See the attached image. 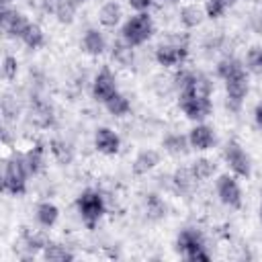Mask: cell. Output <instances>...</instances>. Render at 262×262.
<instances>
[{"instance_id": "cell-32", "label": "cell", "mask_w": 262, "mask_h": 262, "mask_svg": "<svg viewBox=\"0 0 262 262\" xmlns=\"http://www.w3.org/2000/svg\"><path fill=\"white\" fill-rule=\"evenodd\" d=\"M33 121H35L39 127H47V125H51V121H53L51 108H49L47 104H37V106L33 108Z\"/></svg>"}, {"instance_id": "cell-3", "label": "cell", "mask_w": 262, "mask_h": 262, "mask_svg": "<svg viewBox=\"0 0 262 262\" xmlns=\"http://www.w3.org/2000/svg\"><path fill=\"white\" fill-rule=\"evenodd\" d=\"M76 207H78V213L82 217V221L86 223L88 229H94V225L98 223V219L102 217L104 213V199L98 190L94 188H86L78 201H76Z\"/></svg>"}, {"instance_id": "cell-15", "label": "cell", "mask_w": 262, "mask_h": 262, "mask_svg": "<svg viewBox=\"0 0 262 262\" xmlns=\"http://www.w3.org/2000/svg\"><path fill=\"white\" fill-rule=\"evenodd\" d=\"M82 49L88 55H100L106 49V41L98 29H88L82 37Z\"/></svg>"}, {"instance_id": "cell-20", "label": "cell", "mask_w": 262, "mask_h": 262, "mask_svg": "<svg viewBox=\"0 0 262 262\" xmlns=\"http://www.w3.org/2000/svg\"><path fill=\"white\" fill-rule=\"evenodd\" d=\"M104 106H106V111H108L113 117H125V115L131 111L129 98H127L125 94H121V92H117L115 96H111V98L104 102Z\"/></svg>"}, {"instance_id": "cell-9", "label": "cell", "mask_w": 262, "mask_h": 262, "mask_svg": "<svg viewBox=\"0 0 262 262\" xmlns=\"http://www.w3.org/2000/svg\"><path fill=\"white\" fill-rule=\"evenodd\" d=\"M225 90H227V106L231 111H239V106H242V102H244V98H246V94L250 90L246 72L225 80Z\"/></svg>"}, {"instance_id": "cell-30", "label": "cell", "mask_w": 262, "mask_h": 262, "mask_svg": "<svg viewBox=\"0 0 262 262\" xmlns=\"http://www.w3.org/2000/svg\"><path fill=\"white\" fill-rule=\"evenodd\" d=\"M190 170H192V174H194L196 180H207V178L213 176V172H215V164H213L211 160H207V158H199L196 162H192Z\"/></svg>"}, {"instance_id": "cell-24", "label": "cell", "mask_w": 262, "mask_h": 262, "mask_svg": "<svg viewBox=\"0 0 262 262\" xmlns=\"http://www.w3.org/2000/svg\"><path fill=\"white\" fill-rule=\"evenodd\" d=\"M29 49H39L43 43H45V35H43V29L37 25V23H31L20 39Z\"/></svg>"}, {"instance_id": "cell-6", "label": "cell", "mask_w": 262, "mask_h": 262, "mask_svg": "<svg viewBox=\"0 0 262 262\" xmlns=\"http://www.w3.org/2000/svg\"><path fill=\"white\" fill-rule=\"evenodd\" d=\"M217 196L223 205H227L231 209L242 207V188H239L237 180L229 174H221L217 178Z\"/></svg>"}, {"instance_id": "cell-21", "label": "cell", "mask_w": 262, "mask_h": 262, "mask_svg": "<svg viewBox=\"0 0 262 262\" xmlns=\"http://www.w3.org/2000/svg\"><path fill=\"white\" fill-rule=\"evenodd\" d=\"M37 221H39V225H43V227H53L55 225V221H57V217H59V209L53 205V203H41L39 207H37Z\"/></svg>"}, {"instance_id": "cell-11", "label": "cell", "mask_w": 262, "mask_h": 262, "mask_svg": "<svg viewBox=\"0 0 262 262\" xmlns=\"http://www.w3.org/2000/svg\"><path fill=\"white\" fill-rule=\"evenodd\" d=\"M94 147L104 156H115L121 147V137L108 127H98L94 133Z\"/></svg>"}, {"instance_id": "cell-17", "label": "cell", "mask_w": 262, "mask_h": 262, "mask_svg": "<svg viewBox=\"0 0 262 262\" xmlns=\"http://www.w3.org/2000/svg\"><path fill=\"white\" fill-rule=\"evenodd\" d=\"M205 8L196 6V4H186L180 8V23L186 27V29H192V27H199L205 18Z\"/></svg>"}, {"instance_id": "cell-8", "label": "cell", "mask_w": 262, "mask_h": 262, "mask_svg": "<svg viewBox=\"0 0 262 262\" xmlns=\"http://www.w3.org/2000/svg\"><path fill=\"white\" fill-rule=\"evenodd\" d=\"M119 90H117V80L115 76L111 74L108 68H102L96 76H94V82H92V96L96 102H106L111 96H115Z\"/></svg>"}, {"instance_id": "cell-22", "label": "cell", "mask_w": 262, "mask_h": 262, "mask_svg": "<svg viewBox=\"0 0 262 262\" xmlns=\"http://www.w3.org/2000/svg\"><path fill=\"white\" fill-rule=\"evenodd\" d=\"M242 72H246V70H244V66L235 57H223L217 63V76L221 80H229V78H233V76H237Z\"/></svg>"}, {"instance_id": "cell-40", "label": "cell", "mask_w": 262, "mask_h": 262, "mask_svg": "<svg viewBox=\"0 0 262 262\" xmlns=\"http://www.w3.org/2000/svg\"><path fill=\"white\" fill-rule=\"evenodd\" d=\"M260 215H262V209H260Z\"/></svg>"}, {"instance_id": "cell-4", "label": "cell", "mask_w": 262, "mask_h": 262, "mask_svg": "<svg viewBox=\"0 0 262 262\" xmlns=\"http://www.w3.org/2000/svg\"><path fill=\"white\" fill-rule=\"evenodd\" d=\"M180 108L190 121H203L213 111L211 96H203L190 88H184V90H180Z\"/></svg>"}, {"instance_id": "cell-7", "label": "cell", "mask_w": 262, "mask_h": 262, "mask_svg": "<svg viewBox=\"0 0 262 262\" xmlns=\"http://www.w3.org/2000/svg\"><path fill=\"white\" fill-rule=\"evenodd\" d=\"M188 55V45L186 43H162L156 49V61L164 68H174L180 66Z\"/></svg>"}, {"instance_id": "cell-26", "label": "cell", "mask_w": 262, "mask_h": 262, "mask_svg": "<svg viewBox=\"0 0 262 262\" xmlns=\"http://www.w3.org/2000/svg\"><path fill=\"white\" fill-rule=\"evenodd\" d=\"M49 149H51L53 158H55L59 164H70V162H72V158H74L72 147H70V145L63 141V139H51Z\"/></svg>"}, {"instance_id": "cell-10", "label": "cell", "mask_w": 262, "mask_h": 262, "mask_svg": "<svg viewBox=\"0 0 262 262\" xmlns=\"http://www.w3.org/2000/svg\"><path fill=\"white\" fill-rule=\"evenodd\" d=\"M0 20H2V29H4L10 37H16V39H23L27 27L31 25L25 14H20V12H16V10H10L8 6H2V16H0Z\"/></svg>"}, {"instance_id": "cell-28", "label": "cell", "mask_w": 262, "mask_h": 262, "mask_svg": "<svg viewBox=\"0 0 262 262\" xmlns=\"http://www.w3.org/2000/svg\"><path fill=\"white\" fill-rule=\"evenodd\" d=\"M145 211H147V217H151V219H162V217L166 215V205H164V201H162L158 194L149 192V194L145 196Z\"/></svg>"}, {"instance_id": "cell-29", "label": "cell", "mask_w": 262, "mask_h": 262, "mask_svg": "<svg viewBox=\"0 0 262 262\" xmlns=\"http://www.w3.org/2000/svg\"><path fill=\"white\" fill-rule=\"evenodd\" d=\"M25 156V162H27V168H29V174H37L41 170V164H43V147L39 143H35V147H31Z\"/></svg>"}, {"instance_id": "cell-33", "label": "cell", "mask_w": 262, "mask_h": 262, "mask_svg": "<svg viewBox=\"0 0 262 262\" xmlns=\"http://www.w3.org/2000/svg\"><path fill=\"white\" fill-rule=\"evenodd\" d=\"M229 6L223 2V0H207L205 2V14L209 16V18H219V16H223V12L227 10Z\"/></svg>"}, {"instance_id": "cell-41", "label": "cell", "mask_w": 262, "mask_h": 262, "mask_svg": "<svg viewBox=\"0 0 262 262\" xmlns=\"http://www.w3.org/2000/svg\"><path fill=\"white\" fill-rule=\"evenodd\" d=\"M82 2H84V0H82Z\"/></svg>"}, {"instance_id": "cell-13", "label": "cell", "mask_w": 262, "mask_h": 262, "mask_svg": "<svg viewBox=\"0 0 262 262\" xmlns=\"http://www.w3.org/2000/svg\"><path fill=\"white\" fill-rule=\"evenodd\" d=\"M188 143L192 149H199V151H205L209 149L213 143H215V133L209 125L201 123V125H194L188 133Z\"/></svg>"}, {"instance_id": "cell-12", "label": "cell", "mask_w": 262, "mask_h": 262, "mask_svg": "<svg viewBox=\"0 0 262 262\" xmlns=\"http://www.w3.org/2000/svg\"><path fill=\"white\" fill-rule=\"evenodd\" d=\"M201 248H205L203 246V235L196 231V229H182L180 233H178V237H176V250L188 260L194 252H199Z\"/></svg>"}, {"instance_id": "cell-35", "label": "cell", "mask_w": 262, "mask_h": 262, "mask_svg": "<svg viewBox=\"0 0 262 262\" xmlns=\"http://www.w3.org/2000/svg\"><path fill=\"white\" fill-rule=\"evenodd\" d=\"M127 2L135 12H147L154 4V0H127Z\"/></svg>"}, {"instance_id": "cell-25", "label": "cell", "mask_w": 262, "mask_h": 262, "mask_svg": "<svg viewBox=\"0 0 262 262\" xmlns=\"http://www.w3.org/2000/svg\"><path fill=\"white\" fill-rule=\"evenodd\" d=\"M113 59L119 61L121 66H131L133 63V45H129L125 39L117 41L113 45Z\"/></svg>"}, {"instance_id": "cell-2", "label": "cell", "mask_w": 262, "mask_h": 262, "mask_svg": "<svg viewBox=\"0 0 262 262\" xmlns=\"http://www.w3.org/2000/svg\"><path fill=\"white\" fill-rule=\"evenodd\" d=\"M121 35H123V39H125L129 45H133V47L143 45V43L154 35V20H151V16H149L147 12H137V14H133V16L123 25Z\"/></svg>"}, {"instance_id": "cell-39", "label": "cell", "mask_w": 262, "mask_h": 262, "mask_svg": "<svg viewBox=\"0 0 262 262\" xmlns=\"http://www.w3.org/2000/svg\"><path fill=\"white\" fill-rule=\"evenodd\" d=\"M168 2H176V0H168Z\"/></svg>"}, {"instance_id": "cell-14", "label": "cell", "mask_w": 262, "mask_h": 262, "mask_svg": "<svg viewBox=\"0 0 262 262\" xmlns=\"http://www.w3.org/2000/svg\"><path fill=\"white\" fill-rule=\"evenodd\" d=\"M160 151L158 149H143L137 154V158L133 160V174L141 176V174H147L149 170H154L158 164H160Z\"/></svg>"}, {"instance_id": "cell-34", "label": "cell", "mask_w": 262, "mask_h": 262, "mask_svg": "<svg viewBox=\"0 0 262 262\" xmlns=\"http://www.w3.org/2000/svg\"><path fill=\"white\" fill-rule=\"evenodd\" d=\"M16 72H18L16 57L4 55V59H2V76H4V80H14L16 78Z\"/></svg>"}, {"instance_id": "cell-27", "label": "cell", "mask_w": 262, "mask_h": 262, "mask_svg": "<svg viewBox=\"0 0 262 262\" xmlns=\"http://www.w3.org/2000/svg\"><path fill=\"white\" fill-rule=\"evenodd\" d=\"M53 14L57 16L59 23L70 25L74 20V14H76V4L72 0H57L53 6Z\"/></svg>"}, {"instance_id": "cell-5", "label": "cell", "mask_w": 262, "mask_h": 262, "mask_svg": "<svg viewBox=\"0 0 262 262\" xmlns=\"http://www.w3.org/2000/svg\"><path fill=\"white\" fill-rule=\"evenodd\" d=\"M223 156H225V162H227V166L231 168V172L235 176H242V178H248L250 176V172H252L250 156L242 149V145L237 141H227Z\"/></svg>"}, {"instance_id": "cell-23", "label": "cell", "mask_w": 262, "mask_h": 262, "mask_svg": "<svg viewBox=\"0 0 262 262\" xmlns=\"http://www.w3.org/2000/svg\"><path fill=\"white\" fill-rule=\"evenodd\" d=\"M194 180H196V178H194V174H192L190 168H178V170L172 174V184L176 186L178 192H188V190L192 188Z\"/></svg>"}, {"instance_id": "cell-18", "label": "cell", "mask_w": 262, "mask_h": 262, "mask_svg": "<svg viewBox=\"0 0 262 262\" xmlns=\"http://www.w3.org/2000/svg\"><path fill=\"white\" fill-rule=\"evenodd\" d=\"M162 145H164V149H166L168 154H172V156H184V154L188 151V147H190L188 137H186V135H180V133L168 135Z\"/></svg>"}, {"instance_id": "cell-31", "label": "cell", "mask_w": 262, "mask_h": 262, "mask_svg": "<svg viewBox=\"0 0 262 262\" xmlns=\"http://www.w3.org/2000/svg\"><path fill=\"white\" fill-rule=\"evenodd\" d=\"M246 68L252 74H262V49L260 47H252L246 55Z\"/></svg>"}, {"instance_id": "cell-36", "label": "cell", "mask_w": 262, "mask_h": 262, "mask_svg": "<svg viewBox=\"0 0 262 262\" xmlns=\"http://www.w3.org/2000/svg\"><path fill=\"white\" fill-rule=\"evenodd\" d=\"M188 260H190V262H209V260H211V256H209V252H205V248H201V250H199V252H194Z\"/></svg>"}, {"instance_id": "cell-38", "label": "cell", "mask_w": 262, "mask_h": 262, "mask_svg": "<svg viewBox=\"0 0 262 262\" xmlns=\"http://www.w3.org/2000/svg\"><path fill=\"white\" fill-rule=\"evenodd\" d=\"M10 4V0H2V6H8Z\"/></svg>"}, {"instance_id": "cell-16", "label": "cell", "mask_w": 262, "mask_h": 262, "mask_svg": "<svg viewBox=\"0 0 262 262\" xmlns=\"http://www.w3.org/2000/svg\"><path fill=\"white\" fill-rule=\"evenodd\" d=\"M119 20H121V6L117 2H106V4L100 6V10H98V23L102 27L113 29V27L119 25Z\"/></svg>"}, {"instance_id": "cell-19", "label": "cell", "mask_w": 262, "mask_h": 262, "mask_svg": "<svg viewBox=\"0 0 262 262\" xmlns=\"http://www.w3.org/2000/svg\"><path fill=\"white\" fill-rule=\"evenodd\" d=\"M43 258L47 262H72L74 260V254L66 248V246H59V244H47L43 248Z\"/></svg>"}, {"instance_id": "cell-1", "label": "cell", "mask_w": 262, "mask_h": 262, "mask_svg": "<svg viewBox=\"0 0 262 262\" xmlns=\"http://www.w3.org/2000/svg\"><path fill=\"white\" fill-rule=\"evenodd\" d=\"M27 176H29V168L25 162V156H14L6 162L4 168V180L2 186L8 194L12 196H20L27 190Z\"/></svg>"}, {"instance_id": "cell-37", "label": "cell", "mask_w": 262, "mask_h": 262, "mask_svg": "<svg viewBox=\"0 0 262 262\" xmlns=\"http://www.w3.org/2000/svg\"><path fill=\"white\" fill-rule=\"evenodd\" d=\"M254 119H256V123L262 127V102L256 104V108H254Z\"/></svg>"}]
</instances>
